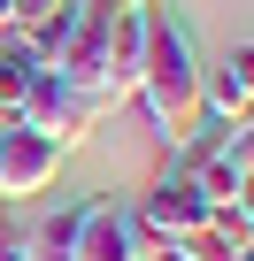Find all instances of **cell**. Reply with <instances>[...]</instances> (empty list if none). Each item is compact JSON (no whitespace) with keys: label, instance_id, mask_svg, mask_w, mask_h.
Masks as SVG:
<instances>
[{"label":"cell","instance_id":"obj_1","mask_svg":"<svg viewBox=\"0 0 254 261\" xmlns=\"http://www.w3.org/2000/svg\"><path fill=\"white\" fill-rule=\"evenodd\" d=\"M131 100L154 115L162 139H185L193 115H200V54H193V39H185L177 23H162V16H154V31H147V54H139V85H131Z\"/></svg>","mask_w":254,"mask_h":261},{"label":"cell","instance_id":"obj_2","mask_svg":"<svg viewBox=\"0 0 254 261\" xmlns=\"http://www.w3.org/2000/svg\"><path fill=\"white\" fill-rule=\"evenodd\" d=\"M8 123L39 130V139H47V146H54V154L70 162V154H77V146L93 139V123H100V108H93V100H77V92H70V85L54 77V69H39V77L24 85V100H16V115H8Z\"/></svg>","mask_w":254,"mask_h":261},{"label":"cell","instance_id":"obj_3","mask_svg":"<svg viewBox=\"0 0 254 261\" xmlns=\"http://www.w3.org/2000/svg\"><path fill=\"white\" fill-rule=\"evenodd\" d=\"M54 169H62V154L39 139V130L0 123V200H31V192H47Z\"/></svg>","mask_w":254,"mask_h":261},{"label":"cell","instance_id":"obj_4","mask_svg":"<svg viewBox=\"0 0 254 261\" xmlns=\"http://www.w3.org/2000/svg\"><path fill=\"white\" fill-rule=\"evenodd\" d=\"M131 223H139L147 238H162V246H177V238H193V230L208 223V207H200V192H193L185 177H162V185H147V192H139V207H131Z\"/></svg>","mask_w":254,"mask_h":261},{"label":"cell","instance_id":"obj_5","mask_svg":"<svg viewBox=\"0 0 254 261\" xmlns=\"http://www.w3.org/2000/svg\"><path fill=\"white\" fill-rule=\"evenodd\" d=\"M147 246H162V238H147L131 223V207H85L77 261H147Z\"/></svg>","mask_w":254,"mask_h":261},{"label":"cell","instance_id":"obj_6","mask_svg":"<svg viewBox=\"0 0 254 261\" xmlns=\"http://www.w3.org/2000/svg\"><path fill=\"white\" fill-rule=\"evenodd\" d=\"M200 108H208L223 130L254 115V54H246V46H239V54H223L216 69H200Z\"/></svg>","mask_w":254,"mask_h":261},{"label":"cell","instance_id":"obj_7","mask_svg":"<svg viewBox=\"0 0 254 261\" xmlns=\"http://www.w3.org/2000/svg\"><path fill=\"white\" fill-rule=\"evenodd\" d=\"M77 230H85V207H54L47 223L24 230V261H77Z\"/></svg>","mask_w":254,"mask_h":261},{"label":"cell","instance_id":"obj_8","mask_svg":"<svg viewBox=\"0 0 254 261\" xmlns=\"http://www.w3.org/2000/svg\"><path fill=\"white\" fill-rule=\"evenodd\" d=\"M70 23H77V0H70L62 16H47V23H31V31H8V39H16V46H24V54H31L39 69H54V62H62V46H70Z\"/></svg>","mask_w":254,"mask_h":261},{"label":"cell","instance_id":"obj_9","mask_svg":"<svg viewBox=\"0 0 254 261\" xmlns=\"http://www.w3.org/2000/svg\"><path fill=\"white\" fill-rule=\"evenodd\" d=\"M39 77V62L8 39V31H0V115H16V100H24V85Z\"/></svg>","mask_w":254,"mask_h":261},{"label":"cell","instance_id":"obj_10","mask_svg":"<svg viewBox=\"0 0 254 261\" xmlns=\"http://www.w3.org/2000/svg\"><path fill=\"white\" fill-rule=\"evenodd\" d=\"M177 253H185V261H254V246H231V238L208 230V223H200L193 238H177Z\"/></svg>","mask_w":254,"mask_h":261},{"label":"cell","instance_id":"obj_11","mask_svg":"<svg viewBox=\"0 0 254 261\" xmlns=\"http://www.w3.org/2000/svg\"><path fill=\"white\" fill-rule=\"evenodd\" d=\"M208 230H223L231 246H254V215H246V200H231V207H208Z\"/></svg>","mask_w":254,"mask_h":261},{"label":"cell","instance_id":"obj_12","mask_svg":"<svg viewBox=\"0 0 254 261\" xmlns=\"http://www.w3.org/2000/svg\"><path fill=\"white\" fill-rule=\"evenodd\" d=\"M62 8H70V0H8V31H31V23H47Z\"/></svg>","mask_w":254,"mask_h":261},{"label":"cell","instance_id":"obj_13","mask_svg":"<svg viewBox=\"0 0 254 261\" xmlns=\"http://www.w3.org/2000/svg\"><path fill=\"white\" fill-rule=\"evenodd\" d=\"M0 261H24V230H8V223H0Z\"/></svg>","mask_w":254,"mask_h":261},{"label":"cell","instance_id":"obj_14","mask_svg":"<svg viewBox=\"0 0 254 261\" xmlns=\"http://www.w3.org/2000/svg\"><path fill=\"white\" fill-rule=\"evenodd\" d=\"M147 261H185V253L177 246H147Z\"/></svg>","mask_w":254,"mask_h":261},{"label":"cell","instance_id":"obj_15","mask_svg":"<svg viewBox=\"0 0 254 261\" xmlns=\"http://www.w3.org/2000/svg\"><path fill=\"white\" fill-rule=\"evenodd\" d=\"M0 31H8V0H0Z\"/></svg>","mask_w":254,"mask_h":261},{"label":"cell","instance_id":"obj_16","mask_svg":"<svg viewBox=\"0 0 254 261\" xmlns=\"http://www.w3.org/2000/svg\"><path fill=\"white\" fill-rule=\"evenodd\" d=\"M0 123H8V115H0Z\"/></svg>","mask_w":254,"mask_h":261}]
</instances>
